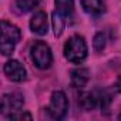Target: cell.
<instances>
[{"label": "cell", "mask_w": 121, "mask_h": 121, "mask_svg": "<svg viewBox=\"0 0 121 121\" xmlns=\"http://www.w3.org/2000/svg\"><path fill=\"white\" fill-rule=\"evenodd\" d=\"M41 0H16V3H17V7L22 10V12H30L33 10L34 7H37L40 4Z\"/></svg>", "instance_id": "obj_12"}, {"label": "cell", "mask_w": 121, "mask_h": 121, "mask_svg": "<svg viewBox=\"0 0 121 121\" xmlns=\"http://www.w3.org/2000/svg\"><path fill=\"white\" fill-rule=\"evenodd\" d=\"M51 23H53V30H54V36L56 37H60L63 34V30H64V17L60 14L58 12H53L51 14Z\"/></svg>", "instance_id": "obj_11"}, {"label": "cell", "mask_w": 121, "mask_h": 121, "mask_svg": "<svg viewBox=\"0 0 121 121\" xmlns=\"http://www.w3.org/2000/svg\"><path fill=\"white\" fill-rule=\"evenodd\" d=\"M20 37H22V31L17 26L6 22V20H2V43H0V50H2V54L3 56H10L17 43L20 41Z\"/></svg>", "instance_id": "obj_2"}, {"label": "cell", "mask_w": 121, "mask_h": 121, "mask_svg": "<svg viewBox=\"0 0 121 121\" xmlns=\"http://www.w3.org/2000/svg\"><path fill=\"white\" fill-rule=\"evenodd\" d=\"M30 29L34 34H39V36L47 34V29H48L47 14L44 12H36L30 19Z\"/></svg>", "instance_id": "obj_7"}, {"label": "cell", "mask_w": 121, "mask_h": 121, "mask_svg": "<svg viewBox=\"0 0 121 121\" xmlns=\"http://www.w3.org/2000/svg\"><path fill=\"white\" fill-rule=\"evenodd\" d=\"M80 2H81L83 10L91 16H100L105 12L104 0H80Z\"/></svg>", "instance_id": "obj_9"}, {"label": "cell", "mask_w": 121, "mask_h": 121, "mask_svg": "<svg viewBox=\"0 0 121 121\" xmlns=\"http://www.w3.org/2000/svg\"><path fill=\"white\" fill-rule=\"evenodd\" d=\"M87 54H88V48L83 36H78V34L71 36L64 44V57L70 63H74V64L83 63Z\"/></svg>", "instance_id": "obj_1"}, {"label": "cell", "mask_w": 121, "mask_h": 121, "mask_svg": "<svg viewBox=\"0 0 121 121\" xmlns=\"http://www.w3.org/2000/svg\"><path fill=\"white\" fill-rule=\"evenodd\" d=\"M3 71L7 76V78L14 83H22L27 77V71L24 66L20 61H17V60H9L3 67Z\"/></svg>", "instance_id": "obj_6"}, {"label": "cell", "mask_w": 121, "mask_h": 121, "mask_svg": "<svg viewBox=\"0 0 121 121\" xmlns=\"http://www.w3.org/2000/svg\"><path fill=\"white\" fill-rule=\"evenodd\" d=\"M69 111V100L63 91H54L50 98L48 112L54 120H63Z\"/></svg>", "instance_id": "obj_4"}, {"label": "cell", "mask_w": 121, "mask_h": 121, "mask_svg": "<svg viewBox=\"0 0 121 121\" xmlns=\"http://www.w3.org/2000/svg\"><path fill=\"white\" fill-rule=\"evenodd\" d=\"M71 86L74 88H84L90 80V71L88 69H84V67H80V69H76L71 71Z\"/></svg>", "instance_id": "obj_8"}, {"label": "cell", "mask_w": 121, "mask_h": 121, "mask_svg": "<svg viewBox=\"0 0 121 121\" xmlns=\"http://www.w3.org/2000/svg\"><path fill=\"white\" fill-rule=\"evenodd\" d=\"M118 120H121V115H118Z\"/></svg>", "instance_id": "obj_15"}, {"label": "cell", "mask_w": 121, "mask_h": 121, "mask_svg": "<svg viewBox=\"0 0 121 121\" xmlns=\"http://www.w3.org/2000/svg\"><path fill=\"white\" fill-rule=\"evenodd\" d=\"M105 44H107V37L104 33H97L94 36V40H93V46L95 48V51H103L105 48Z\"/></svg>", "instance_id": "obj_13"}, {"label": "cell", "mask_w": 121, "mask_h": 121, "mask_svg": "<svg viewBox=\"0 0 121 121\" xmlns=\"http://www.w3.org/2000/svg\"><path fill=\"white\" fill-rule=\"evenodd\" d=\"M57 12L61 14L64 19L73 17L74 13V0H54Z\"/></svg>", "instance_id": "obj_10"}, {"label": "cell", "mask_w": 121, "mask_h": 121, "mask_svg": "<svg viewBox=\"0 0 121 121\" xmlns=\"http://www.w3.org/2000/svg\"><path fill=\"white\" fill-rule=\"evenodd\" d=\"M24 104L23 95L17 94V93H9V94H3L2 97V114L3 115H12L13 112L19 111Z\"/></svg>", "instance_id": "obj_5"}, {"label": "cell", "mask_w": 121, "mask_h": 121, "mask_svg": "<svg viewBox=\"0 0 121 121\" xmlns=\"http://www.w3.org/2000/svg\"><path fill=\"white\" fill-rule=\"evenodd\" d=\"M10 120H31V114L30 112H22L20 110L13 112L12 115H9Z\"/></svg>", "instance_id": "obj_14"}, {"label": "cell", "mask_w": 121, "mask_h": 121, "mask_svg": "<svg viewBox=\"0 0 121 121\" xmlns=\"http://www.w3.org/2000/svg\"><path fill=\"white\" fill-rule=\"evenodd\" d=\"M30 57L34 66L40 70H46L53 63V54L48 44L44 41H36L30 48Z\"/></svg>", "instance_id": "obj_3"}]
</instances>
